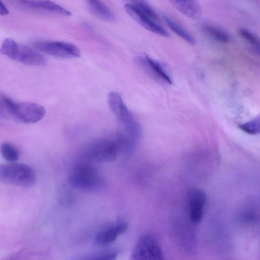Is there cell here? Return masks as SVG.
Returning <instances> with one entry per match:
<instances>
[{
    "mask_svg": "<svg viewBox=\"0 0 260 260\" xmlns=\"http://www.w3.org/2000/svg\"><path fill=\"white\" fill-rule=\"evenodd\" d=\"M108 102L125 134L136 140L139 139L142 134L141 125L124 104L121 95L117 92H111L108 96Z\"/></svg>",
    "mask_w": 260,
    "mask_h": 260,
    "instance_id": "1",
    "label": "cell"
},
{
    "mask_svg": "<svg viewBox=\"0 0 260 260\" xmlns=\"http://www.w3.org/2000/svg\"><path fill=\"white\" fill-rule=\"evenodd\" d=\"M69 181L73 186L84 190H97L104 183L98 171L86 162H79L72 167L69 173Z\"/></svg>",
    "mask_w": 260,
    "mask_h": 260,
    "instance_id": "2",
    "label": "cell"
},
{
    "mask_svg": "<svg viewBox=\"0 0 260 260\" xmlns=\"http://www.w3.org/2000/svg\"><path fill=\"white\" fill-rule=\"evenodd\" d=\"M1 54L19 62L30 66H44L45 57L39 52L25 45L17 43L11 38L5 39L0 48Z\"/></svg>",
    "mask_w": 260,
    "mask_h": 260,
    "instance_id": "3",
    "label": "cell"
},
{
    "mask_svg": "<svg viewBox=\"0 0 260 260\" xmlns=\"http://www.w3.org/2000/svg\"><path fill=\"white\" fill-rule=\"evenodd\" d=\"M36 174L28 165L12 164L0 165V181L21 186H30L36 181Z\"/></svg>",
    "mask_w": 260,
    "mask_h": 260,
    "instance_id": "4",
    "label": "cell"
},
{
    "mask_svg": "<svg viewBox=\"0 0 260 260\" xmlns=\"http://www.w3.org/2000/svg\"><path fill=\"white\" fill-rule=\"evenodd\" d=\"M5 100L10 115L23 122H37L41 120L46 114L45 108L38 104L17 103L5 95Z\"/></svg>",
    "mask_w": 260,
    "mask_h": 260,
    "instance_id": "5",
    "label": "cell"
},
{
    "mask_svg": "<svg viewBox=\"0 0 260 260\" xmlns=\"http://www.w3.org/2000/svg\"><path fill=\"white\" fill-rule=\"evenodd\" d=\"M85 156L89 160L101 162H111L119 155L114 138L101 139L87 145L84 151Z\"/></svg>",
    "mask_w": 260,
    "mask_h": 260,
    "instance_id": "6",
    "label": "cell"
},
{
    "mask_svg": "<svg viewBox=\"0 0 260 260\" xmlns=\"http://www.w3.org/2000/svg\"><path fill=\"white\" fill-rule=\"evenodd\" d=\"M164 252L157 240L152 235L145 234L139 238L132 252V259L161 260Z\"/></svg>",
    "mask_w": 260,
    "mask_h": 260,
    "instance_id": "7",
    "label": "cell"
},
{
    "mask_svg": "<svg viewBox=\"0 0 260 260\" xmlns=\"http://www.w3.org/2000/svg\"><path fill=\"white\" fill-rule=\"evenodd\" d=\"M34 46L38 50L47 54L62 58L78 57L79 49L75 45L62 41H37Z\"/></svg>",
    "mask_w": 260,
    "mask_h": 260,
    "instance_id": "8",
    "label": "cell"
},
{
    "mask_svg": "<svg viewBox=\"0 0 260 260\" xmlns=\"http://www.w3.org/2000/svg\"><path fill=\"white\" fill-rule=\"evenodd\" d=\"M19 6L46 14L70 16V11L50 0H12Z\"/></svg>",
    "mask_w": 260,
    "mask_h": 260,
    "instance_id": "9",
    "label": "cell"
},
{
    "mask_svg": "<svg viewBox=\"0 0 260 260\" xmlns=\"http://www.w3.org/2000/svg\"><path fill=\"white\" fill-rule=\"evenodd\" d=\"M207 202L206 193L202 189L192 188L188 193L187 205L189 219L194 224L202 220Z\"/></svg>",
    "mask_w": 260,
    "mask_h": 260,
    "instance_id": "10",
    "label": "cell"
},
{
    "mask_svg": "<svg viewBox=\"0 0 260 260\" xmlns=\"http://www.w3.org/2000/svg\"><path fill=\"white\" fill-rule=\"evenodd\" d=\"M124 8L128 15L146 29L162 37L169 36L168 32L162 25L160 19L153 18L128 4H126Z\"/></svg>",
    "mask_w": 260,
    "mask_h": 260,
    "instance_id": "11",
    "label": "cell"
},
{
    "mask_svg": "<svg viewBox=\"0 0 260 260\" xmlns=\"http://www.w3.org/2000/svg\"><path fill=\"white\" fill-rule=\"evenodd\" d=\"M127 223L119 220L108 224L101 228L94 238V243L99 246H105L114 242L118 236L127 229Z\"/></svg>",
    "mask_w": 260,
    "mask_h": 260,
    "instance_id": "12",
    "label": "cell"
},
{
    "mask_svg": "<svg viewBox=\"0 0 260 260\" xmlns=\"http://www.w3.org/2000/svg\"><path fill=\"white\" fill-rule=\"evenodd\" d=\"M135 60L140 67L155 78L169 84L172 83L170 76L157 61L147 55L138 56Z\"/></svg>",
    "mask_w": 260,
    "mask_h": 260,
    "instance_id": "13",
    "label": "cell"
},
{
    "mask_svg": "<svg viewBox=\"0 0 260 260\" xmlns=\"http://www.w3.org/2000/svg\"><path fill=\"white\" fill-rule=\"evenodd\" d=\"M172 5L185 16L196 20L201 17L202 11L198 0H169Z\"/></svg>",
    "mask_w": 260,
    "mask_h": 260,
    "instance_id": "14",
    "label": "cell"
},
{
    "mask_svg": "<svg viewBox=\"0 0 260 260\" xmlns=\"http://www.w3.org/2000/svg\"><path fill=\"white\" fill-rule=\"evenodd\" d=\"M91 12L99 18L108 21L115 20L112 12L100 0H85Z\"/></svg>",
    "mask_w": 260,
    "mask_h": 260,
    "instance_id": "15",
    "label": "cell"
},
{
    "mask_svg": "<svg viewBox=\"0 0 260 260\" xmlns=\"http://www.w3.org/2000/svg\"><path fill=\"white\" fill-rule=\"evenodd\" d=\"M162 17L173 32L189 44H194L195 40L193 36L181 25L167 15L163 14Z\"/></svg>",
    "mask_w": 260,
    "mask_h": 260,
    "instance_id": "16",
    "label": "cell"
},
{
    "mask_svg": "<svg viewBox=\"0 0 260 260\" xmlns=\"http://www.w3.org/2000/svg\"><path fill=\"white\" fill-rule=\"evenodd\" d=\"M114 139L118 147L119 154H129L134 150L136 139L127 134L121 132L117 133Z\"/></svg>",
    "mask_w": 260,
    "mask_h": 260,
    "instance_id": "17",
    "label": "cell"
},
{
    "mask_svg": "<svg viewBox=\"0 0 260 260\" xmlns=\"http://www.w3.org/2000/svg\"><path fill=\"white\" fill-rule=\"evenodd\" d=\"M202 28L206 35L218 42L226 43L230 40L228 32L217 25L207 23L203 24Z\"/></svg>",
    "mask_w": 260,
    "mask_h": 260,
    "instance_id": "18",
    "label": "cell"
},
{
    "mask_svg": "<svg viewBox=\"0 0 260 260\" xmlns=\"http://www.w3.org/2000/svg\"><path fill=\"white\" fill-rule=\"evenodd\" d=\"M1 152L4 158L10 162L17 161L20 155L18 149L9 143H4L1 145Z\"/></svg>",
    "mask_w": 260,
    "mask_h": 260,
    "instance_id": "19",
    "label": "cell"
},
{
    "mask_svg": "<svg viewBox=\"0 0 260 260\" xmlns=\"http://www.w3.org/2000/svg\"><path fill=\"white\" fill-rule=\"evenodd\" d=\"M239 128L250 135H257L260 131V120L259 116L244 123L239 125Z\"/></svg>",
    "mask_w": 260,
    "mask_h": 260,
    "instance_id": "20",
    "label": "cell"
},
{
    "mask_svg": "<svg viewBox=\"0 0 260 260\" xmlns=\"http://www.w3.org/2000/svg\"><path fill=\"white\" fill-rule=\"evenodd\" d=\"M239 34L246 42L257 50L259 49V40L253 33L246 28H242L239 29Z\"/></svg>",
    "mask_w": 260,
    "mask_h": 260,
    "instance_id": "21",
    "label": "cell"
},
{
    "mask_svg": "<svg viewBox=\"0 0 260 260\" xmlns=\"http://www.w3.org/2000/svg\"><path fill=\"white\" fill-rule=\"evenodd\" d=\"M117 255V251L116 250H108L91 255L87 259L92 260H111L115 259Z\"/></svg>",
    "mask_w": 260,
    "mask_h": 260,
    "instance_id": "22",
    "label": "cell"
},
{
    "mask_svg": "<svg viewBox=\"0 0 260 260\" xmlns=\"http://www.w3.org/2000/svg\"><path fill=\"white\" fill-rule=\"evenodd\" d=\"M10 116L5 100V95L0 94V117L6 118Z\"/></svg>",
    "mask_w": 260,
    "mask_h": 260,
    "instance_id": "23",
    "label": "cell"
},
{
    "mask_svg": "<svg viewBox=\"0 0 260 260\" xmlns=\"http://www.w3.org/2000/svg\"><path fill=\"white\" fill-rule=\"evenodd\" d=\"M9 14V10L4 3L0 0V15H7Z\"/></svg>",
    "mask_w": 260,
    "mask_h": 260,
    "instance_id": "24",
    "label": "cell"
}]
</instances>
